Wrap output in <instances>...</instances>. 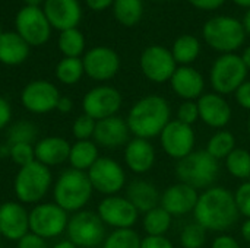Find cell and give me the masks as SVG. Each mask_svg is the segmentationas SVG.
Listing matches in <instances>:
<instances>
[{"mask_svg": "<svg viewBox=\"0 0 250 248\" xmlns=\"http://www.w3.org/2000/svg\"><path fill=\"white\" fill-rule=\"evenodd\" d=\"M195 219L207 231L230 229L239 219V209L234 194L223 187L207 189L195 206Z\"/></svg>", "mask_w": 250, "mask_h": 248, "instance_id": "cell-1", "label": "cell"}, {"mask_svg": "<svg viewBox=\"0 0 250 248\" xmlns=\"http://www.w3.org/2000/svg\"><path fill=\"white\" fill-rule=\"evenodd\" d=\"M126 123L130 133L148 140L161 134L170 123V105L163 96L148 95L130 108Z\"/></svg>", "mask_w": 250, "mask_h": 248, "instance_id": "cell-2", "label": "cell"}, {"mask_svg": "<svg viewBox=\"0 0 250 248\" xmlns=\"http://www.w3.org/2000/svg\"><path fill=\"white\" fill-rule=\"evenodd\" d=\"M92 190L88 174L72 168L59 177L54 186V200L63 210L78 212L89 202Z\"/></svg>", "mask_w": 250, "mask_h": 248, "instance_id": "cell-3", "label": "cell"}, {"mask_svg": "<svg viewBox=\"0 0 250 248\" xmlns=\"http://www.w3.org/2000/svg\"><path fill=\"white\" fill-rule=\"evenodd\" d=\"M220 165L207 151H196L180 159L176 165L179 183L196 189L209 187L218 177Z\"/></svg>", "mask_w": 250, "mask_h": 248, "instance_id": "cell-4", "label": "cell"}, {"mask_svg": "<svg viewBox=\"0 0 250 248\" xmlns=\"http://www.w3.org/2000/svg\"><path fill=\"white\" fill-rule=\"evenodd\" d=\"M51 186V172L48 167L34 161L21 167L15 177V194L22 203H38L44 199Z\"/></svg>", "mask_w": 250, "mask_h": 248, "instance_id": "cell-5", "label": "cell"}, {"mask_svg": "<svg viewBox=\"0 0 250 248\" xmlns=\"http://www.w3.org/2000/svg\"><path fill=\"white\" fill-rule=\"evenodd\" d=\"M204 38L214 50L229 54L243 44L245 28L231 16H217L205 23Z\"/></svg>", "mask_w": 250, "mask_h": 248, "instance_id": "cell-6", "label": "cell"}, {"mask_svg": "<svg viewBox=\"0 0 250 248\" xmlns=\"http://www.w3.org/2000/svg\"><path fill=\"white\" fill-rule=\"evenodd\" d=\"M248 67L242 57L236 54H223L215 60L211 69V85L220 95L236 92L239 86L246 82Z\"/></svg>", "mask_w": 250, "mask_h": 248, "instance_id": "cell-7", "label": "cell"}, {"mask_svg": "<svg viewBox=\"0 0 250 248\" xmlns=\"http://www.w3.org/2000/svg\"><path fill=\"white\" fill-rule=\"evenodd\" d=\"M69 241L78 248H97L105 237V227L98 213L89 210L76 212L67 224Z\"/></svg>", "mask_w": 250, "mask_h": 248, "instance_id": "cell-8", "label": "cell"}, {"mask_svg": "<svg viewBox=\"0 0 250 248\" xmlns=\"http://www.w3.org/2000/svg\"><path fill=\"white\" fill-rule=\"evenodd\" d=\"M67 212L56 203H40L29 212V232L48 240L66 231Z\"/></svg>", "mask_w": 250, "mask_h": 248, "instance_id": "cell-9", "label": "cell"}, {"mask_svg": "<svg viewBox=\"0 0 250 248\" xmlns=\"http://www.w3.org/2000/svg\"><path fill=\"white\" fill-rule=\"evenodd\" d=\"M16 31L28 45H42L48 41L51 25L40 7L25 6L16 15Z\"/></svg>", "mask_w": 250, "mask_h": 248, "instance_id": "cell-10", "label": "cell"}, {"mask_svg": "<svg viewBox=\"0 0 250 248\" xmlns=\"http://www.w3.org/2000/svg\"><path fill=\"white\" fill-rule=\"evenodd\" d=\"M88 178L94 190L107 196L120 191L126 181L123 168L111 158H98L88 170Z\"/></svg>", "mask_w": 250, "mask_h": 248, "instance_id": "cell-11", "label": "cell"}, {"mask_svg": "<svg viewBox=\"0 0 250 248\" xmlns=\"http://www.w3.org/2000/svg\"><path fill=\"white\" fill-rule=\"evenodd\" d=\"M83 113L95 121L116 115L122 107V95L111 86H97L86 92L82 101Z\"/></svg>", "mask_w": 250, "mask_h": 248, "instance_id": "cell-12", "label": "cell"}, {"mask_svg": "<svg viewBox=\"0 0 250 248\" xmlns=\"http://www.w3.org/2000/svg\"><path fill=\"white\" fill-rule=\"evenodd\" d=\"M141 69L149 80L163 83L171 79L177 67L171 51L161 45H151L141 56Z\"/></svg>", "mask_w": 250, "mask_h": 248, "instance_id": "cell-13", "label": "cell"}, {"mask_svg": "<svg viewBox=\"0 0 250 248\" xmlns=\"http://www.w3.org/2000/svg\"><path fill=\"white\" fill-rule=\"evenodd\" d=\"M59 98V89L47 80L29 82L21 94L22 105L34 114H45L56 110Z\"/></svg>", "mask_w": 250, "mask_h": 248, "instance_id": "cell-14", "label": "cell"}, {"mask_svg": "<svg viewBox=\"0 0 250 248\" xmlns=\"http://www.w3.org/2000/svg\"><path fill=\"white\" fill-rule=\"evenodd\" d=\"M160 139L166 153L174 159L180 161L193 152L195 133L190 126H186L179 120L170 121L161 132Z\"/></svg>", "mask_w": 250, "mask_h": 248, "instance_id": "cell-15", "label": "cell"}, {"mask_svg": "<svg viewBox=\"0 0 250 248\" xmlns=\"http://www.w3.org/2000/svg\"><path fill=\"white\" fill-rule=\"evenodd\" d=\"M138 210L125 197L108 196L98 205V216L101 221L116 229H129L138 219Z\"/></svg>", "mask_w": 250, "mask_h": 248, "instance_id": "cell-16", "label": "cell"}, {"mask_svg": "<svg viewBox=\"0 0 250 248\" xmlns=\"http://www.w3.org/2000/svg\"><path fill=\"white\" fill-rule=\"evenodd\" d=\"M82 63L85 73L94 80H108L119 72L120 67L117 53L108 47H95L89 50Z\"/></svg>", "mask_w": 250, "mask_h": 248, "instance_id": "cell-17", "label": "cell"}, {"mask_svg": "<svg viewBox=\"0 0 250 248\" xmlns=\"http://www.w3.org/2000/svg\"><path fill=\"white\" fill-rule=\"evenodd\" d=\"M29 232V213L22 205L7 202L0 206V235L10 241H19Z\"/></svg>", "mask_w": 250, "mask_h": 248, "instance_id": "cell-18", "label": "cell"}, {"mask_svg": "<svg viewBox=\"0 0 250 248\" xmlns=\"http://www.w3.org/2000/svg\"><path fill=\"white\" fill-rule=\"evenodd\" d=\"M199 194L198 191L183 183L168 187L161 196V208L171 216H183L195 210Z\"/></svg>", "mask_w": 250, "mask_h": 248, "instance_id": "cell-19", "label": "cell"}, {"mask_svg": "<svg viewBox=\"0 0 250 248\" xmlns=\"http://www.w3.org/2000/svg\"><path fill=\"white\" fill-rule=\"evenodd\" d=\"M44 13L50 25L60 31L76 28L82 16L78 0H45Z\"/></svg>", "mask_w": 250, "mask_h": 248, "instance_id": "cell-20", "label": "cell"}, {"mask_svg": "<svg viewBox=\"0 0 250 248\" xmlns=\"http://www.w3.org/2000/svg\"><path fill=\"white\" fill-rule=\"evenodd\" d=\"M129 134H130V130H129L126 120H123L122 117L113 115V117L97 121L92 137L95 139L98 145L113 149V148L127 145Z\"/></svg>", "mask_w": 250, "mask_h": 248, "instance_id": "cell-21", "label": "cell"}, {"mask_svg": "<svg viewBox=\"0 0 250 248\" xmlns=\"http://www.w3.org/2000/svg\"><path fill=\"white\" fill-rule=\"evenodd\" d=\"M199 118L214 129L227 126L231 120V108L229 102L218 94H205L198 99Z\"/></svg>", "mask_w": 250, "mask_h": 248, "instance_id": "cell-22", "label": "cell"}, {"mask_svg": "<svg viewBox=\"0 0 250 248\" xmlns=\"http://www.w3.org/2000/svg\"><path fill=\"white\" fill-rule=\"evenodd\" d=\"M170 82L173 91L186 101H193L196 98H201L205 88L202 75L196 69L189 66L177 67Z\"/></svg>", "mask_w": 250, "mask_h": 248, "instance_id": "cell-23", "label": "cell"}, {"mask_svg": "<svg viewBox=\"0 0 250 248\" xmlns=\"http://www.w3.org/2000/svg\"><path fill=\"white\" fill-rule=\"evenodd\" d=\"M125 161L133 172L144 174L149 171L155 162L154 146L146 139L135 137L133 140H129V143L126 145Z\"/></svg>", "mask_w": 250, "mask_h": 248, "instance_id": "cell-24", "label": "cell"}, {"mask_svg": "<svg viewBox=\"0 0 250 248\" xmlns=\"http://www.w3.org/2000/svg\"><path fill=\"white\" fill-rule=\"evenodd\" d=\"M34 151H35V161L41 162L45 167H54L69 159L70 145L63 137L50 136L41 139L34 146Z\"/></svg>", "mask_w": 250, "mask_h": 248, "instance_id": "cell-25", "label": "cell"}, {"mask_svg": "<svg viewBox=\"0 0 250 248\" xmlns=\"http://www.w3.org/2000/svg\"><path fill=\"white\" fill-rule=\"evenodd\" d=\"M126 199L135 206L138 212H144V213H148L152 209L158 208V203L161 202L157 187L144 180L133 181L127 187Z\"/></svg>", "mask_w": 250, "mask_h": 248, "instance_id": "cell-26", "label": "cell"}, {"mask_svg": "<svg viewBox=\"0 0 250 248\" xmlns=\"http://www.w3.org/2000/svg\"><path fill=\"white\" fill-rule=\"evenodd\" d=\"M29 45L18 32H3L0 35V63L16 66L26 60Z\"/></svg>", "mask_w": 250, "mask_h": 248, "instance_id": "cell-27", "label": "cell"}, {"mask_svg": "<svg viewBox=\"0 0 250 248\" xmlns=\"http://www.w3.org/2000/svg\"><path fill=\"white\" fill-rule=\"evenodd\" d=\"M97 159H98V149L94 142L78 140L73 146H70L69 162L73 170H79V171L89 170Z\"/></svg>", "mask_w": 250, "mask_h": 248, "instance_id": "cell-28", "label": "cell"}, {"mask_svg": "<svg viewBox=\"0 0 250 248\" xmlns=\"http://www.w3.org/2000/svg\"><path fill=\"white\" fill-rule=\"evenodd\" d=\"M199 51H201V44L198 38L192 35H182L174 41L171 54L176 63L190 64L192 61L196 60V57L199 56Z\"/></svg>", "mask_w": 250, "mask_h": 248, "instance_id": "cell-29", "label": "cell"}, {"mask_svg": "<svg viewBox=\"0 0 250 248\" xmlns=\"http://www.w3.org/2000/svg\"><path fill=\"white\" fill-rule=\"evenodd\" d=\"M142 15V0H114V16L120 23L126 26H133L141 20Z\"/></svg>", "mask_w": 250, "mask_h": 248, "instance_id": "cell-30", "label": "cell"}, {"mask_svg": "<svg viewBox=\"0 0 250 248\" xmlns=\"http://www.w3.org/2000/svg\"><path fill=\"white\" fill-rule=\"evenodd\" d=\"M83 73V63L79 57H64L56 67V76L64 85H75Z\"/></svg>", "mask_w": 250, "mask_h": 248, "instance_id": "cell-31", "label": "cell"}, {"mask_svg": "<svg viewBox=\"0 0 250 248\" xmlns=\"http://www.w3.org/2000/svg\"><path fill=\"white\" fill-rule=\"evenodd\" d=\"M234 145H236L234 136L227 130H221L209 139L208 146H207V152L212 158H215L217 161L226 159L236 149Z\"/></svg>", "mask_w": 250, "mask_h": 248, "instance_id": "cell-32", "label": "cell"}, {"mask_svg": "<svg viewBox=\"0 0 250 248\" xmlns=\"http://www.w3.org/2000/svg\"><path fill=\"white\" fill-rule=\"evenodd\" d=\"M171 225V215L163 208H155L145 213L144 229L148 235H164Z\"/></svg>", "mask_w": 250, "mask_h": 248, "instance_id": "cell-33", "label": "cell"}, {"mask_svg": "<svg viewBox=\"0 0 250 248\" xmlns=\"http://www.w3.org/2000/svg\"><path fill=\"white\" fill-rule=\"evenodd\" d=\"M59 48L64 57H79L85 48V38L76 28L62 31L59 37Z\"/></svg>", "mask_w": 250, "mask_h": 248, "instance_id": "cell-34", "label": "cell"}, {"mask_svg": "<svg viewBox=\"0 0 250 248\" xmlns=\"http://www.w3.org/2000/svg\"><path fill=\"white\" fill-rule=\"evenodd\" d=\"M227 170L229 172L239 178L246 180L250 177V153L246 149H234L227 158Z\"/></svg>", "mask_w": 250, "mask_h": 248, "instance_id": "cell-35", "label": "cell"}, {"mask_svg": "<svg viewBox=\"0 0 250 248\" xmlns=\"http://www.w3.org/2000/svg\"><path fill=\"white\" fill-rule=\"evenodd\" d=\"M38 130L37 127L29 121H18L12 124L7 130V143L16 145V143H31L37 139Z\"/></svg>", "mask_w": 250, "mask_h": 248, "instance_id": "cell-36", "label": "cell"}, {"mask_svg": "<svg viewBox=\"0 0 250 248\" xmlns=\"http://www.w3.org/2000/svg\"><path fill=\"white\" fill-rule=\"evenodd\" d=\"M141 238L133 229H116L105 240L103 248H141Z\"/></svg>", "mask_w": 250, "mask_h": 248, "instance_id": "cell-37", "label": "cell"}, {"mask_svg": "<svg viewBox=\"0 0 250 248\" xmlns=\"http://www.w3.org/2000/svg\"><path fill=\"white\" fill-rule=\"evenodd\" d=\"M207 241V229L198 222L186 225L180 234V243L183 248H202Z\"/></svg>", "mask_w": 250, "mask_h": 248, "instance_id": "cell-38", "label": "cell"}, {"mask_svg": "<svg viewBox=\"0 0 250 248\" xmlns=\"http://www.w3.org/2000/svg\"><path fill=\"white\" fill-rule=\"evenodd\" d=\"M10 158L15 164L25 167L35 161V151L31 143H16L10 145Z\"/></svg>", "mask_w": 250, "mask_h": 248, "instance_id": "cell-39", "label": "cell"}, {"mask_svg": "<svg viewBox=\"0 0 250 248\" xmlns=\"http://www.w3.org/2000/svg\"><path fill=\"white\" fill-rule=\"evenodd\" d=\"M95 124H97V121L94 118H91L89 115H86V114L79 115L72 126L73 136L78 140H89V137L94 136Z\"/></svg>", "mask_w": 250, "mask_h": 248, "instance_id": "cell-40", "label": "cell"}, {"mask_svg": "<svg viewBox=\"0 0 250 248\" xmlns=\"http://www.w3.org/2000/svg\"><path fill=\"white\" fill-rule=\"evenodd\" d=\"M199 118V108H198V102L193 101H186L180 105L179 111H177V120L186 126L195 124Z\"/></svg>", "mask_w": 250, "mask_h": 248, "instance_id": "cell-41", "label": "cell"}, {"mask_svg": "<svg viewBox=\"0 0 250 248\" xmlns=\"http://www.w3.org/2000/svg\"><path fill=\"white\" fill-rule=\"evenodd\" d=\"M234 199H236V205H237L239 212L243 216H246L248 219H250V181L243 183L237 189Z\"/></svg>", "mask_w": 250, "mask_h": 248, "instance_id": "cell-42", "label": "cell"}, {"mask_svg": "<svg viewBox=\"0 0 250 248\" xmlns=\"http://www.w3.org/2000/svg\"><path fill=\"white\" fill-rule=\"evenodd\" d=\"M141 248H174L164 235H148L141 241Z\"/></svg>", "mask_w": 250, "mask_h": 248, "instance_id": "cell-43", "label": "cell"}, {"mask_svg": "<svg viewBox=\"0 0 250 248\" xmlns=\"http://www.w3.org/2000/svg\"><path fill=\"white\" fill-rule=\"evenodd\" d=\"M18 248H48V246L44 238L28 232L18 241Z\"/></svg>", "mask_w": 250, "mask_h": 248, "instance_id": "cell-44", "label": "cell"}, {"mask_svg": "<svg viewBox=\"0 0 250 248\" xmlns=\"http://www.w3.org/2000/svg\"><path fill=\"white\" fill-rule=\"evenodd\" d=\"M236 99L240 107L250 111V80L243 82L236 91Z\"/></svg>", "mask_w": 250, "mask_h": 248, "instance_id": "cell-45", "label": "cell"}, {"mask_svg": "<svg viewBox=\"0 0 250 248\" xmlns=\"http://www.w3.org/2000/svg\"><path fill=\"white\" fill-rule=\"evenodd\" d=\"M10 118H12V108H10L9 102L0 96V130L9 124Z\"/></svg>", "mask_w": 250, "mask_h": 248, "instance_id": "cell-46", "label": "cell"}, {"mask_svg": "<svg viewBox=\"0 0 250 248\" xmlns=\"http://www.w3.org/2000/svg\"><path fill=\"white\" fill-rule=\"evenodd\" d=\"M212 248H240L239 243L230 235H220L214 240Z\"/></svg>", "mask_w": 250, "mask_h": 248, "instance_id": "cell-47", "label": "cell"}, {"mask_svg": "<svg viewBox=\"0 0 250 248\" xmlns=\"http://www.w3.org/2000/svg\"><path fill=\"white\" fill-rule=\"evenodd\" d=\"M226 0H189V3H192V6L202 9V10H214L218 9Z\"/></svg>", "mask_w": 250, "mask_h": 248, "instance_id": "cell-48", "label": "cell"}, {"mask_svg": "<svg viewBox=\"0 0 250 248\" xmlns=\"http://www.w3.org/2000/svg\"><path fill=\"white\" fill-rule=\"evenodd\" d=\"M72 107H73V104H72V99H70V98H67V96H60L56 110H59L60 113L66 114V113H70Z\"/></svg>", "mask_w": 250, "mask_h": 248, "instance_id": "cell-49", "label": "cell"}, {"mask_svg": "<svg viewBox=\"0 0 250 248\" xmlns=\"http://www.w3.org/2000/svg\"><path fill=\"white\" fill-rule=\"evenodd\" d=\"M111 3H114V0H86V4H88L92 10H104V9H107Z\"/></svg>", "mask_w": 250, "mask_h": 248, "instance_id": "cell-50", "label": "cell"}, {"mask_svg": "<svg viewBox=\"0 0 250 248\" xmlns=\"http://www.w3.org/2000/svg\"><path fill=\"white\" fill-rule=\"evenodd\" d=\"M242 235H243V238L250 243V219H248L243 225H242Z\"/></svg>", "mask_w": 250, "mask_h": 248, "instance_id": "cell-51", "label": "cell"}, {"mask_svg": "<svg viewBox=\"0 0 250 248\" xmlns=\"http://www.w3.org/2000/svg\"><path fill=\"white\" fill-rule=\"evenodd\" d=\"M242 60H243V63L246 64V67H248V70L250 69V47H248L246 50H245V53H243V56H242Z\"/></svg>", "mask_w": 250, "mask_h": 248, "instance_id": "cell-52", "label": "cell"}, {"mask_svg": "<svg viewBox=\"0 0 250 248\" xmlns=\"http://www.w3.org/2000/svg\"><path fill=\"white\" fill-rule=\"evenodd\" d=\"M243 28H245V32H249L250 34V9L246 12V15H245V19H243Z\"/></svg>", "mask_w": 250, "mask_h": 248, "instance_id": "cell-53", "label": "cell"}, {"mask_svg": "<svg viewBox=\"0 0 250 248\" xmlns=\"http://www.w3.org/2000/svg\"><path fill=\"white\" fill-rule=\"evenodd\" d=\"M53 248H78L73 243H70L69 240L67 241H60V243H57L56 246Z\"/></svg>", "mask_w": 250, "mask_h": 248, "instance_id": "cell-54", "label": "cell"}, {"mask_svg": "<svg viewBox=\"0 0 250 248\" xmlns=\"http://www.w3.org/2000/svg\"><path fill=\"white\" fill-rule=\"evenodd\" d=\"M236 4L239 6H243V7H249L250 9V0H233Z\"/></svg>", "mask_w": 250, "mask_h": 248, "instance_id": "cell-55", "label": "cell"}, {"mask_svg": "<svg viewBox=\"0 0 250 248\" xmlns=\"http://www.w3.org/2000/svg\"><path fill=\"white\" fill-rule=\"evenodd\" d=\"M41 1L42 0H25L26 6H35V7H38L41 4Z\"/></svg>", "mask_w": 250, "mask_h": 248, "instance_id": "cell-56", "label": "cell"}, {"mask_svg": "<svg viewBox=\"0 0 250 248\" xmlns=\"http://www.w3.org/2000/svg\"><path fill=\"white\" fill-rule=\"evenodd\" d=\"M1 34H3V32H1V26H0V35H1Z\"/></svg>", "mask_w": 250, "mask_h": 248, "instance_id": "cell-57", "label": "cell"}, {"mask_svg": "<svg viewBox=\"0 0 250 248\" xmlns=\"http://www.w3.org/2000/svg\"><path fill=\"white\" fill-rule=\"evenodd\" d=\"M249 134H250V120H249Z\"/></svg>", "mask_w": 250, "mask_h": 248, "instance_id": "cell-58", "label": "cell"}, {"mask_svg": "<svg viewBox=\"0 0 250 248\" xmlns=\"http://www.w3.org/2000/svg\"><path fill=\"white\" fill-rule=\"evenodd\" d=\"M163 1H164V0H163Z\"/></svg>", "mask_w": 250, "mask_h": 248, "instance_id": "cell-59", "label": "cell"}]
</instances>
